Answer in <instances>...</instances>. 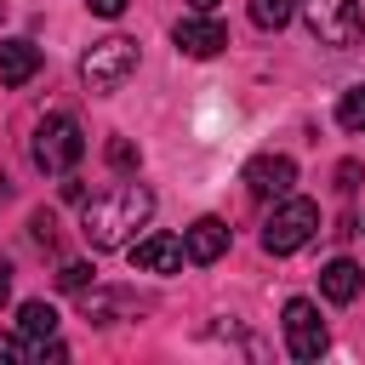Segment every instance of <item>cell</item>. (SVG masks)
Instances as JSON below:
<instances>
[{"mask_svg":"<svg viewBox=\"0 0 365 365\" xmlns=\"http://www.w3.org/2000/svg\"><path fill=\"white\" fill-rule=\"evenodd\" d=\"M148 217H154V194L143 182H108L103 194L86 200L80 234H86L91 251H120V245L137 240V228H148Z\"/></svg>","mask_w":365,"mask_h":365,"instance_id":"cell-1","label":"cell"},{"mask_svg":"<svg viewBox=\"0 0 365 365\" xmlns=\"http://www.w3.org/2000/svg\"><path fill=\"white\" fill-rule=\"evenodd\" d=\"M80 154H86V137H80L74 114H46V120L34 125L29 160H34L40 171H51V177H68V171L80 165Z\"/></svg>","mask_w":365,"mask_h":365,"instance_id":"cell-2","label":"cell"},{"mask_svg":"<svg viewBox=\"0 0 365 365\" xmlns=\"http://www.w3.org/2000/svg\"><path fill=\"white\" fill-rule=\"evenodd\" d=\"M131 74H137V40H125V34H108V40H97V46L80 57V80H86V91H97V97L120 91Z\"/></svg>","mask_w":365,"mask_h":365,"instance_id":"cell-3","label":"cell"},{"mask_svg":"<svg viewBox=\"0 0 365 365\" xmlns=\"http://www.w3.org/2000/svg\"><path fill=\"white\" fill-rule=\"evenodd\" d=\"M319 234V205L314 200H279L274 205V217L262 222V251H274V257H291V251H302L308 240Z\"/></svg>","mask_w":365,"mask_h":365,"instance_id":"cell-4","label":"cell"},{"mask_svg":"<svg viewBox=\"0 0 365 365\" xmlns=\"http://www.w3.org/2000/svg\"><path fill=\"white\" fill-rule=\"evenodd\" d=\"M302 17H308V34L319 46H336V51L359 46V34H365L359 0H302Z\"/></svg>","mask_w":365,"mask_h":365,"instance_id":"cell-5","label":"cell"},{"mask_svg":"<svg viewBox=\"0 0 365 365\" xmlns=\"http://www.w3.org/2000/svg\"><path fill=\"white\" fill-rule=\"evenodd\" d=\"M279 325H285V348H291V359H319L325 342H331V336H325V319H319V308H314L308 297H291Z\"/></svg>","mask_w":365,"mask_h":365,"instance_id":"cell-6","label":"cell"},{"mask_svg":"<svg viewBox=\"0 0 365 365\" xmlns=\"http://www.w3.org/2000/svg\"><path fill=\"white\" fill-rule=\"evenodd\" d=\"M291 182H297V160H291V154H257V160L245 165V188H251L257 200H285Z\"/></svg>","mask_w":365,"mask_h":365,"instance_id":"cell-7","label":"cell"},{"mask_svg":"<svg viewBox=\"0 0 365 365\" xmlns=\"http://www.w3.org/2000/svg\"><path fill=\"white\" fill-rule=\"evenodd\" d=\"M171 40H177V51H188V57H217V51L228 46V29H222L211 11H194V17H182V23L171 29Z\"/></svg>","mask_w":365,"mask_h":365,"instance_id":"cell-8","label":"cell"},{"mask_svg":"<svg viewBox=\"0 0 365 365\" xmlns=\"http://www.w3.org/2000/svg\"><path fill=\"white\" fill-rule=\"evenodd\" d=\"M182 240L177 234H143V240H131V262L143 268V274H177L182 268Z\"/></svg>","mask_w":365,"mask_h":365,"instance_id":"cell-9","label":"cell"},{"mask_svg":"<svg viewBox=\"0 0 365 365\" xmlns=\"http://www.w3.org/2000/svg\"><path fill=\"white\" fill-rule=\"evenodd\" d=\"M182 251H188V262H217V257L228 251V222H222V217H200V222H188Z\"/></svg>","mask_w":365,"mask_h":365,"instance_id":"cell-10","label":"cell"},{"mask_svg":"<svg viewBox=\"0 0 365 365\" xmlns=\"http://www.w3.org/2000/svg\"><path fill=\"white\" fill-rule=\"evenodd\" d=\"M40 74V46L34 40H0V80L6 86H29Z\"/></svg>","mask_w":365,"mask_h":365,"instance_id":"cell-11","label":"cell"},{"mask_svg":"<svg viewBox=\"0 0 365 365\" xmlns=\"http://www.w3.org/2000/svg\"><path fill=\"white\" fill-rule=\"evenodd\" d=\"M319 291H325L331 302H354V297L365 291V274H359V262H348V257L325 262V268H319Z\"/></svg>","mask_w":365,"mask_h":365,"instance_id":"cell-12","label":"cell"},{"mask_svg":"<svg viewBox=\"0 0 365 365\" xmlns=\"http://www.w3.org/2000/svg\"><path fill=\"white\" fill-rule=\"evenodd\" d=\"M17 331L23 336H57V308L51 302H23L17 308Z\"/></svg>","mask_w":365,"mask_h":365,"instance_id":"cell-13","label":"cell"},{"mask_svg":"<svg viewBox=\"0 0 365 365\" xmlns=\"http://www.w3.org/2000/svg\"><path fill=\"white\" fill-rule=\"evenodd\" d=\"M336 125L342 131H365V86H348L336 97Z\"/></svg>","mask_w":365,"mask_h":365,"instance_id":"cell-14","label":"cell"},{"mask_svg":"<svg viewBox=\"0 0 365 365\" xmlns=\"http://www.w3.org/2000/svg\"><path fill=\"white\" fill-rule=\"evenodd\" d=\"M297 11V0H251V23L257 29H285Z\"/></svg>","mask_w":365,"mask_h":365,"instance_id":"cell-15","label":"cell"},{"mask_svg":"<svg viewBox=\"0 0 365 365\" xmlns=\"http://www.w3.org/2000/svg\"><path fill=\"white\" fill-rule=\"evenodd\" d=\"M57 285H63V291H86V285H91V262H63Z\"/></svg>","mask_w":365,"mask_h":365,"instance_id":"cell-16","label":"cell"},{"mask_svg":"<svg viewBox=\"0 0 365 365\" xmlns=\"http://www.w3.org/2000/svg\"><path fill=\"white\" fill-rule=\"evenodd\" d=\"M108 165H114V171H131V165H137V148H131L125 137H114V143H108Z\"/></svg>","mask_w":365,"mask_h":365,"instance_id":"cell-17","label":"cell"},{"mask_svg":"<svg viewBox=\"0 0 365 365\" xmlns=\"http://www.w3.org/2000/svg\"><path fill=\"white\" fill-rule=\"evenodd\" d=\"M29 234H34L40 245H51V240H57V217H51V211H34V217H29Z\"/></svg>","mask_w":365,"mask_h":365,"instance_id":"cell-18","label":"cell"},{"mask_svg":"<svg viewBox=\"0 0 365 365\" xmlns=\"http://www.w3.org/2000/svg\"><path fill=\"white\" fill-rule=\"evenodd\" d=\"M0 359H29V336H0Z\"/></svg>","mask_w":365,"mask_h":365,"instance_id":"cell-19","label":"cell"},{"mask_svg":"<svg viewBox=\"0 0 365 365\" xmlns=\"http://www.w3.org/2000/svg\"><path fill=\"white\" fill-rule=\"evenodd\" d=\"M86 11H97V17H120L125 0H86Z\"/></svg>","mask_w":365,"mask_h":365,"instance_id":"cell-20","label":"cell"},{"mask_svg":"<svg viewBox=\"0 0 365 365\" xmlns=\"http://www.w3.org/2000/svg\"><path fill=\"white\" fill-rule=\"evenodd\" d=\"M354 182H359V165H354V160H348V165H336V188H354Z\"/></svg>","mask_w":365,"mask_h":365,"instance_id":"cell-21","label":"cell"},{"mask_svg":"<svg viewBox=\"0 0 365 365\" xmlns=\"http://www.w3.org/2000/svg\"><path fill=\"white\" fill-rule=\"evenodd\" d=\"M11 297V262H0V302Z\"/></svg>","mask_w":365,"mask_h":365,"instance_id":"cell-22","label":"cell"},{"mask_svg":"<svg viewBox=\"0 0 365 365\" xmlns=\"http://www.w3.org/2000/svg\"><path fill=\"white\" fill-rule=\"evenodd\" d=\"M0 200H11V177L6 171H0Z\"/></svg>","mask_w":365,"mask_h":365,"instance_id":"cell-23","label":"cell"},{"mask_svg":"<svg viewBox=\"0 0 365 365\" xmlns=\"http://www.w3.org/2000/svg\"><path fill=\"white\" fill-rule=\"evenodd\" d=\"M188 6H194V11H211V6H217V0H188Z\"/></svg>","mask_w":365,"mask_h":365,"instance_id":"cell-24","label":"cell"}]
</instances>
